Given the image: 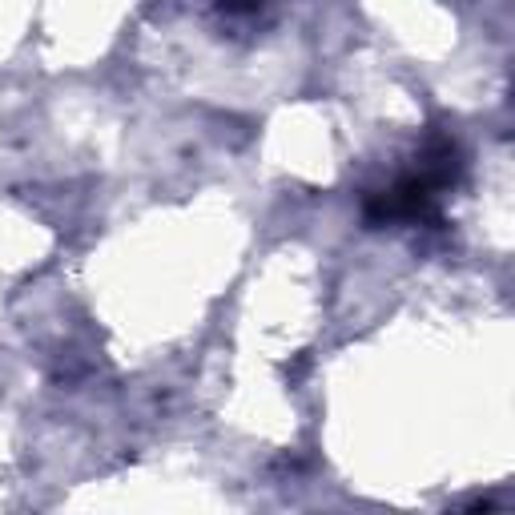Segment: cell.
Wrapping results in <instances>:
<instances>
[{"mask_svg": "<svg viewBox=\"0 0 515 515\" xmlns=\"http://www.w3.org/2000/svg\"><path fill=\"white\" fill-rule=\"evenodd\" d=\"M218 5L226 8V13H254L262 0H218Z\"/></svg>", "mask_w": 515, "mask_h": 515, "instance_id": "1", "label": "cell"}]
</instances>
